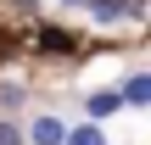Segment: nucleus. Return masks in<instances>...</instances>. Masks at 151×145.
<instances>
[{
    "instance_id": "nucleus-1",
    "label": "nucleus",
    "mask_w": 151,
    "mask_h": 145,
    "mask_svg": "<svg viewBox=\"0 0 151 145\" xmlns=\"http://www.w3.org/2000/svg\"><path fill=\"white\" fill-rule=\"evenodd\" d=\"M62 134H67V117L62 112H34L22 123V145H62Z\"/></svg>"
},
{
    "instance_id": "nucleus-2",
    "label": "nucleus",
    "mask_w": 151,
    "mask_h": 145,
    "mask_svg": "<svg viewBox=\"0 0 151 145\" xmlns=\"http://www.w3.org/2000/svg\"><path fill=\"white\" fill-rule=\"evenodd\" d=\"M118 112H123V95H118V89H90V95H84V117H90V123H106V117H118Z\"/></svg>"
},
{
    "instance_id": "nucleus-3",
    "label": "nucleus",
    "mask_w": 151,
    "mask_h": 145,
    "mask_svg": "<svg viewBox=\"0 0 151 145\" xmlns=\"http://www.w3.org/2000/svg\"><path fill=\"white\" fill-rule=\"evenodd\" d=\"M95 22H118V17H140V0H84Z\"/></svg>"
},
{
    "instance_id": "nucleus-4",
    "label": "nucleus",
    "mask_w": 151,
    "mask_h": 145,
    "mask_svg": "<svg viewBox=\"0 0 151 145\" xmlns=\"http://www.w3.org/2000/svg\"><path fill=\"white\" fill-rule=\"evenodd\" d=\"M118 95H123V106H151V73H129L123 84H118Z\"/></svg>"
},
{
    "instance_id": "nucleus-5",
    "label": "nucleus",
    "mask_w": 151,
    "mask_h": 145,
    "mask_svg": "<svg viewBox=\"0 0 151 145\" xmlns=\"http://www.w3.org/2000/svg\"><path fill=\"white\" fill-rule=\"evenodd\" d=\"M62 145H106V129L101 123H67Z\"/></svg>"
},
{
    "instance_id": "nucleus-6",
    "label": "nucleus",
    "mask_w": 151,
    "mask_h": 145,
    "mask_svg": "<svg viewBox=\"0 0 151 145\" xmlns=\"http://www.w3.org/2000/svg\"><path fill=\"white\" fill-rule=\"evenodd\" d=\"M0 145H22V123L17 117H0Z\"/></svg>"
},
{
    "instance_id": "nucleus-7",
    "label": "nucleus",
    "mask_w": 151,
    "mask_h": 145,
    "mask_svg": "<svg viewBox=\"0 0 151 145\" xmlns=\"http://www.w3.org/2000/svg\"><path fill=\"white\" fill-rule=\"evenodd\" d=\"M0 106H6V112H11V106H22V84H11V78H6V84H0Z\"/></svg>"
},
{
    "instance_id": "nucleus-8",
    "label": "nucleus",
    "mask_w": 151,
    "mask_h": 145,
    "mask_svg": "<svg viewBox=\"0 0 151 145\" xmlns=\"http://www.w3.org/2000/svg\"><path fill=\"white\" fill-rule=\"evenodd\" d=\"M45 50H73V34H39Z\"/></svg>"
},
{
    "instance_id": "nucleus-9",
    "label": "nucleus",
    "mask_w": 151,
    "mask_h": 145,
    "mask_svg": "<svg viewBox=\"0 0 151 145\" xmlns=\"http://www.w3.org/2000/svg\"><path fill=\"white\" fill-rule=\"evenodd\" d=\"M62 6H84V0H62Z\"/></svg>"
}]
</instances>
